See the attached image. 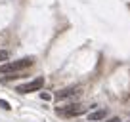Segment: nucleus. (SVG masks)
I'll use <instances>...</instances> for the list:
<instances>
[{
    "mask_svg": "<svg viewBox=\"0 0 130 122\" xmlns=\"http://www.w3.org/2000/svg\"><path fill=\"white\" fill-rule=\"evenodd\" d=\"M105 116H107V109H100V111L90 113V114H88V120H92V122H102Z\"/></svg>",
    "mask_w": 130,
    "mask_h": 122,
    "instance_id": "nucleus-5",
    "label": "nucleus"
},
{
    "mask_svg": "<svg viewBox=\"0 0 130 122\" xmlns=\"http://www.w3.org/2000/svg\"><path fill=\"white\" fill-rule=\"evenodd\" d=\"M80 90V86H71V88H63V90H59L56 94V97L57 99H65V97H71V95H75Z\"/></svg>",
    "mask_w": 130,
    "mask_h": 122,
    "instance_id": "nucleus-4",
    "label": "nucleus"
},
{
    "mask_svg": "<svg viewBox=\"0 0 130 122\" xmlns=\"http://www.w3.org/2000/svg\"><path fill=\"white\" fill-rule=\"evenodd\" d=\"M8 57H10V53L6 52V50H0V63H2V61H8Z\"/></svg>",
    "mask_w": 130,
    "mask_h": 122,
    "instance_id": "nucleus-6",
    "label": "nucleus"
},
{
    "mask_svg": "<svg viewBox=\"0 0 130 122\" xmlns=\"http://www.w3.org/2000/svg\"><path fill=\"white\" fill-rule=\"evenodd\" d=\"M102 122H121V120H119V116H113V118H105V120H102Z\"/></svg>",
    "mask_w": 130,
    "mask_h": 122,
    "instance_id": "nucleus-9",
    "label": "nucleus"
},
{
    "mask_svg": "<svg viewBox=\"0 0 130 122\" xmlns=\"http://www.w3.org/2000/svg\"><path fill=\"white\" fill-rule=\"evenodd\" d=\"M31 65H32V57H23V59H17V61H6V63L0 65V73L2 74L17 73V71H23Z\"/></svg>",
    "mask_w": 130,
    "mask_h": 122,
    "instance_id": "nucleus-1",
    "label": "nucleus"
},
{
    "mask_svg": "<svg viewBox=\"0 0 130 122\" xmlns=\"http://www.w3.org/2000/svg\"><path fill=\"white\" fill-rule=\"evenodd\" d=\"M86 111L88 107H82L80 103H73V105H67L65 109H57V113L63 116H78V114H84Z\"/></svg>",
    "mask_w": 130,
    "mask_h": 122,
    "instance_id": "nucleus-3",
    "label": "nucleus"
},
{
    "mask_svg": "<svg viewBox=\"0 0 130 122\" xmlns=\"http://www.w3.org/2000/svg\"><path fill=\"white\" fill-rule=\"evenodd\" d=\"M0 107H2V109H6V111L12 109V107H10V103H8V101H4V99H0Z\"/></svg>",
    "mask_w": 130,
    "mask_h": 122,
    "instance_id": "nucleus-7",
    "label": "nucleus"
},
{
    "mask_svg": "<svg viewBox=\"0 0 130 122\" xmlns=\"http://www.w3.org/2000/svg\"><path fill=\"white\" fill-rule=\"evenodd\" d=\"M40 97L44 99V101H48V99H52V95H50V94H46V92H42V94H40Z\"/></svg>",
    "mask_w": 130,
    "mask_h": 122,
    "instance_id": "nucleus-8",
    "label": "nucleus"
},
{
    "mask_svg": "<svg viewBox=\"0 0 130 122\" xmlns=\"http://www.w3.org/2000/svg\"><path fill=\"white\" fill-rule=\"evenodd\" d=\"M42 86H44V78L38 76V78H35V80L27 82V84L17 86V92H19V94H31V92H38Z\"/></svg>",
    "mask_w": 130,
    "mask_h": 122,
    "instance_id": "nucleus-2",
    "label": "nucleus"
}]
</instances>
